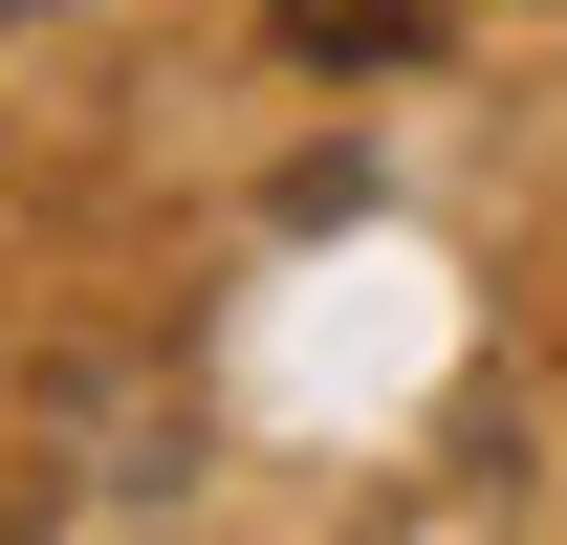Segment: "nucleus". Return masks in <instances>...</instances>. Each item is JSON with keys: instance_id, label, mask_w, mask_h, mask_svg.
Here are the masks:
<instances>
[{"instance_id": "1", "label": "nucleus", "mask_w": 567, "mask_h": 545, "mask_svg": "<svg viewBox=\"0 0 567 545\" xmlns=\"http://www.w3.org/2000/svg\"><path fill=\"white\" fill-rule=\"evenodd\" d=\"M458 22H481V0H284V44H306V66H436Z\"/></svg>"}]
</instances>
